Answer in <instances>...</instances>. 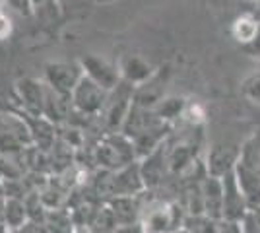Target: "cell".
<instances>
[{"mask_svg": "<svg viewBox=\"0 0 260 233\" xmlns=\"http://www.w3.org/2000/svg\"><path fill=\"white\" fill-rule=\"evenodd\" d=\"M184 210L175 202L153 200L140 210V225L144 233H175L183 227Z\"/></svg>", "mask_w": 260, "mask_h": 233, "instance_id": "1", "label": "cell"}, {"mask_svg": "<svg viewBox=\"0 0 260 233\" xmlns=\"http://www.w3.org/2000/svg\"><path fill=\"white\" fill-rule=\"evenodd\" d=\"M221 181H223V220L241 223L247 218L250 208L247 204L243 190L239 187L237 177H235V169L231 173H228L225 177H221Z\"/></svg>", "mask_w": 260, "mask_h": 233, "instance_id": "2", "label": "cell"}, {"mask_svg": "<svg viewBox=\"0 0 260 233\" xmlns=\"http://www.w3.org/2000/svg\"><path fill=\"white\" fill-rule=\"evenodd\" d=\"M241 157V148L233 144H214L208 152L206 173L214 177H225L237 165Z\"/></svg>", "mask_w": 260, "mask_h": 233, "instance_id": "3", "label": "cell"}, {"mask_svg": "<svg viewBox=\"0 0 260 233\" xmlns=\"http://www.w3.org/2000/svg\"><path fill=\"white\" fill-rule=\"evenodd\" d=\"M200 192L204 216L216 222H223V181L214 175H206L200 181Z\"/></svg>", "mask_w": 260, "mask_h": 233, "instance_id": "4", "label": "cell"}, {"mask_svg": "<svg viewBox=\"0 0 260 233\" xmlns=\"http://www.w3.org/2000/svg\"><path fill=\"white\" fill-rule=\"evenodd\" d=\"M231 37L243 49H247L260 37V22H256L250 14H239L231 23Z\"/></svg>", "mask_w": 260, "mask_h": 233, "instance_id": "5", "label": "cell"}, {"mask_svg": "<svg viewBox=\"0 0 260 233\" xmlns=\"http://www.w3.org/2000/svg\"><path fill=\"white\" fill-rule=\"evenodd\" d=\"M163 146H159L155 152L146 155L144 165H140V175L144 181V187H155L163 179V173L167 169V155L161 152Z\"/></svg>", "mask_w": 260, "mask_h": 233, "instance_id": "6", "label": "cell"}, {"mask_svg": "<svg viewBox=\"0 0 260 233\" xmlns=\"http://www.w3.org/2000/svg\"><path fill=\"white\" fill-rule=\"evenodd\" d=\"M29 222V214H27V206L25 202L20 198H6L4 202V223L12 231L22 229L25 223Z\"/></svg>", "mask_w": 260, "mask_h": 233, "instance_id": "7", "label": "cell"}, {"mask_svg": "<svg viewBox=\"0 0 260 233\" xmlns=\"http://www.w3.org/2000/svg\"><path fill=\"white\" fill-rule=\"evenodd\" d=\"M241 93L250 105L260 107V64L241 84Z\"/></svg>", "mask_w": 260, "mask_h": 233, "instance_id": "8", "label": "cell"}, {"mask_svg": "<svg viewBox=\"0 0 260 233\" xmlns=\"http://www.w3.org/2000/svg\"><path fill=\"white\" fill-rule=\"evenodd\" d=\"M45 223H47L49 233H74V222H72V218L58 210L49 212Z\"/></svg>", "mask_w": 260, "mask_h": 233, "instance_id": "9", "label": "cell"}, {"mask_svg": "<svg viewBox=\"0 0 260 233\" xmlns=\"http://www.w3.org/2000/svg\"><path fill=\"white\" fill-rule=\"evenodd\" d=\"M12 233H49V229L45 222H27L22 229H16Z\"/></svg>", "mask_w": 260, "mask_h": 233, "instance_id": "10", "label": "cell"}, {"mask_svg": "<svg viewBox=\"0 0 260 233\" xmlns=\"http://www.w3.org/2000/svg\"><path fill=\"white\" fill-rule=\"evenodd\" d=\"M217 233H243V227L241 223H233V222H219V229Z\"/></svg>", "mask_w": 260, "mask_h": 233, "instance_id": "11", "label": "cell"}, {"mask_svg": "<svg viewBox=\"0 0 260 233\" xmlns=\"http://www.w3.org/2000/svg\"><path fill=\"white\" fill-rule=\"evenodd\" d=\"M113 233H144L140 223H134V225H119Z\"/></svg>", "mask_w": 260, "mask_h": 233, "instance_id": "12", "label": "cell"}, {"mask_svg": "<svg viewBox=\"0 0 260 233\" xmlns=\"http://www.w3.org/2000/svg\"><path fill=\"white\" fill-rule=\"evenodd\" d=\"M8 34H10V20L0 14V39H4Z\"/></svg>", "mask_w": 260, "mask_h": 233, "instance_id": "13", "label": "cell"}, {"mask_svg": "<svg viewBox=\"0 0 260 233\" xmlns=\"http://www.w3.org/2000/svg\"><path fill=\"white\" fill-rule=\"evenodd\" d=\"M247 216H249V220L252 222V225H254V227H256V229L260 231V206L252 208V210H250Z\"/></svg>", "mask_w": 260, "mask_h": 233, "instance_id": "14", "label": "cell"}, {"mask_svg": "<svg viewBox=\"0 0 260 233\" xmlns=\"http://www.w3.org/2000/svg\"><path fill=\"white\" fill-rule=\"evenodd\" d=\"M249 14L252 16V18H254V20H256V22H260V0L256 2V4H254V6H252V10H250Z\"/></svg>", "mask_w": 260, "mask_h": 233, "instance_id": "15", "label": "cell"}, {"mask_svg": "<svg viewBox=\"0 0 260 233\" xmlns=\"http://www.w3.org/2000/svg\"><path fill=\"white\" fill-rule=\"evenodd\" d=\"M243 2H245V4H247V6H249V8H247V12H245V14H249V12L252 10V6H254V4H256V2H258V0H243Z\"/></svg>", "mask_w": 260, "mask_h": 233, "instance_id": "16", "label": "cell"}]
</instances>
